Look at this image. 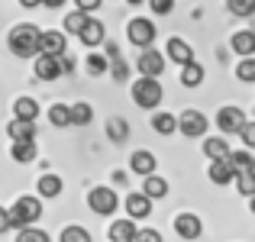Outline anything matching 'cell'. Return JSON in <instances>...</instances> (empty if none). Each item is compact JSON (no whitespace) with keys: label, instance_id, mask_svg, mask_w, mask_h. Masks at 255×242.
Here are the masks:
<instances>
[{"label":"cell","instance_id":"6da1fadb","mask_svg":"<svg viewBox=\"0 0 255 242\" xmlns=\"http://www.w3.org/2000/svg\"><path fill=\"white\" fill-rule=\"evenodd\" d=\"M39 26L32 23H19L10 29V36H6V45H10V52L16 58H36L39 55Z\"/></svg>","mask_w":255,"mask_h":242},{"label":"cell","instance_id":"7a4b0ae2","mask_svg":"<svg viewBox=\"0 0 255 242\" xmlns=\"http://www.w3.org/2000/svg\"><path fill=\"white\" fill-rule=\"evenodd\" d=\"M10 223L16 226V230H23V226H36V220L42 217V200L32 197V194H23V197H16V204L10 207Z\"/></svg>","mask_w":255,"mask_h":242},{"label":"cell","instance_id":"3957f363","mask_svg":"<svg viewBox=\"0 0 255 242\" xmlns=\"http://www.w3.org/2000/svg\"><path fill=\"white\" fill-rule=\"evenodd\" d=\"M165 97L162 84H158V78H136L132 81V100H136L142 110H152V107H158Z\"/></svg>","mask_w":255,"mask_h":242},{"label":"cell","instance_id":"277c9868","mask_svg":"<svg viewBox=\"0 0 255 242\" xmlns=\"http://www.w3.org/2000/svg\"><path fill=\"white\" fill-rule=\"evenodd\" d=\"M155 23L152 19H145V16H136V19H129L126 23V39H129L136 49H152V42H155Z\"/></svg>","mask_w":255,"mask_h":242},{"label":"cell","instance_id":"5b68a950","mask_svg":"<svg viewBox=\"0 0 255 242\" xmlns=\"http://www.w3.org/2000/svg\"><path fill=\"white\" fill-rule=\"evenodd\" d=\"M87 207H91L97 217H110V213L120 207V197H117L113 187H91V194H87Z\"/></svg>","mask_w":255,"mask_h":242},{"label":"cell","instance_id":"8992f818","mask_svg":"<svg viewBox=\"0 0 255 242\" xmlns=\"http://www.w3.org/2000/svg\"><path fill=\"white\" fill-rule=\"evenodd\" d=\"M174 123H178V132H184L187 139H200L207 132V117L200 110H184L181 117H174Z\"/></svg>","mask_w":255,"mask_h":242},{"label":"cell","instance_id":"52a82bcc","mask_svg":"<svg viewBox=\"0 0 255 242\" xmlns=\"http://www.w3.org/2000/svg\"><path fill=\"white\" fill-rule=\"evenodd\" d=\"M65 52H68V36H65V32H58V29L39 32V55L58 58V55H65Z\"/></svg>","mask_w":255,"mask_h":242},{"label":"cell","instance_id":"ba28073f","mask_svg":"<svg viewBox=\"0 0 255 242\" xmlns=\"http://www.w3.org/2000/svg\"><path fill=\"white\" fill-rule=\"evenodd\" d=\"M165 71V55L155 49H142L139 52V75L142 78H162Z\"/></svg>","mask_w":255,"mask_h":242},{"label":"cell","instance_id":"9c48e42d","mask_svg":"<svg viewBox=\"0 0 255 242\" xmlns=\"http://www.w3.org/2000/svg\"><path fill=\"white\" fill-rule=\"evenodd\" d=\"M243 123H246V113L239 110V107H220V113H217V126L226 132V136H236V132L243 129Z\"/></svg>","mask_w":255,"mask_h":242},{"label":"cell","instance_id":"30bf717a","mask_svg":"<svg viewBox=\"0 0 255 242\" xmlns=\"http://www.w3.org/2000/svg\"><path fill=\"white\" fill-rule=\"evenodd\" d=\"M174 230H178L181 239H197L204 233V223H200L197 213H178L174 217Z\"/></svg>","mask_w":255,"mask_h":242},{"label":"cell","instance_id":"8fae6325","mask_svg":"<svg viewBox=\"0 0 255 242\" xmlns=\"http://www.w3.org/2000/svg\"><path fill=\"white\" fill-rule=\"evenodd\" d=\"M78 39L87 45V49H94V45H100L107 39V29H104V23L100 19H91L87 16V23L81 26V32H78Z\"/></svg>","mask_w":255,"mask_h":242},{"label":"cell","instance_id":"7c38bea8","mask_svg":"<svg viewBox=\"0 0 255 242\" xmlns=\"http://www.w3.org/2000/svg\"><path fill=\"white\" fill-rule=\"evenodd\" d=\"M152 213V200L142 197V194H126V217L136 223V220H145Z\"/></svg>","mask_w":255,"mask_h":242},{"label":"cell","instance_id":"4fadbf2b","mask_svg":"<svg viewBox=\"0 0 255 242\" xmlns=\"http://www.w3.org/2000/svg\"><path fill=\"white\" fill-rule=\"evenodd\" d=\"M155 155L152 152H145V149H139V152H132V158H129V168H132V174H139V178H149V174H155Z\"/></svg>","mask_w":255,"mask_h":242},{"label":"cell","instance_id":"5bb4252c","mask_svg":"<svg viewBox=\"0 0 255 242\" xmlns=\"http://www.w3.org/2000/svg\"><path fill=\"white\" fill-rule=\"evenodd\" d=\"M165 52H168V58H171L174 65H181V68L194 62V49L184 42V39H178V36H174V39H168V49H165Z\"/></svg>","mask_w":255,"mask_h":242},{"label":"cell","instance_id":"9a60e30c","mask_svg":"<svg viewBox=\"0 0 255 242\" xmlns=\"http://www.w3.org/2000/svg\"><path fill=\"white\" fill-rule=\"evenodd\" d=\"M233 174H255V155H249V149H239V152H230L226 155Z\"/></svg>","mask_w":255,"mask_h":242},{"label":"cell","instance_id":"2e32d148","mask_svg":"<svg viewBox=\"0 0 255 242\" xmlns=\"http://www.w3.org/2000/svg\"><path fill=\"white\" fill-rule=\"evenodd\" d=\"M230 45H233V52H236V55L252 58V55H255V32H252V29H239L236 36L230 39Z\"/></svg>","mask_w":255,"mask_h":242},{"label":"cell","instance_id":"e0dca14e","mask_svg":"<svg viewBox=\"0 0 255 242\" xmlns=\"http://www.w3.org/2000/svg\"><path fill=\"white\" fill-rule=\"evenodd\" d=\"M36 78L39 81H55V78H62V71H58V58L36 55Z\"/></svg>","mask_w":255,"mask_h":242},{"label":"cell","instance_id":"ac0fdd59","mask_svg":"<svg viewBox=\"0 0 255 242\" xmlns=\"http://www.w3.org/2000/svg\"><path fill=\"white\" fill-rule=\"evenodd\" d=\"M142 197H149V200H162L165 194H168V181L165 178H158V174H149V178L142 181Z\"/></svg>","mask_w":255,"mask_h":242},{"label":"cell","instance_id":"d6986e66","mask_svg":"<svg viewBox=\"0 0 255 242\" xmlns=\"http://www.w3.org/2000/svg\"><path fill=\"white\" fill-rule=\"evenodd\" d=\"M6 132H10L13 142H32V139H36V123H26V120H13V123L6 126Z\"/></svg>","mask_w":255,"mask_h":242},{"label":"cell","instance_id":"ffe728a7","mask_svg":"<svg viewBox=\"0 0 255 242\" xmlns=\"http://www.w3.org/2000/svg\"><path fill=\"white\" fill-rule=\"evenodd\" d=\"M39 117V104L32 97H19L16 104H13V120H26V123H36Z\"/></svg>","mask_w":255,"mask_h":242},{"label":"cell","instance_id":"44dd1931","mask_svg":"<svg viewBox=\"0 0 255 242\" xmlns=\"http://www.w3.org/2000/svg\"><path fill=\"white\" fill-rule=\"evenodd\" d=\"M132 236H136V223H132L129 217L110 223V242H129Z\"/></svg>","mask_w":255,"mask_h":242},{"label":"cell","instance_id":"7402d4cb","mask_svg":"<svg viewBox=\"0 0 255 242\" xmlns=\"http://www.w3.org/2000/svg\"><path fill=\"white\" fill-rule=\"evenodd\" d=\"M204 78H207V71H204V65H200V62H191V65L181 68V84H184V87H200V84H204Z\"/></svg>","mask_w":255,"mask_h":242},{"label":"cell","instance_id":"603a6c76","mask_svg":"<svg viewBox=\"0 0 255 242\" xmlns=\"http://www.w3.org/2000/svg\"><path fill=\"white\" fill-rule=\"evenodd\" d=\"M207 178H210L213 184H230V181H233V168H230V161H226V158L210 161V168H207Z\"/></svg>","mask_w":255,"mask_h":242},{"label":"cell","instance_id":"cb8c5ba5","mask_svg":"<svg viewBox=\"0 0 255 242\" xmlns=\"http://www.w3.org/2000/svg\"><path fill=\"white\" fill-rule=\"evenodd\" d=\"M68 120H71V126H87V123L94 120L91 104H84V100H78V104H68Z\"/></svg>","mask_w":255,"mask_h":242},{"label":"cell","instance_id":"d4e9b609","mask_svg":"<svg viewBox=\"0 0 255 242\" xmlns=\"http://www.w3.org/2000/svg\"><path fill=\"white\" fill-rule=\"evenodd\" d=\"M230 145H226V139H220V136H213V139H204V155L210 158V161H220V158H226L230 155Z\"/></svg>","mask_w":255,"mask_h":242},{"label":"cell","instance_id":"484cf974","mask_svg":"<svg viewBox=\"0 0 255 242\" xmlns=\"http://www.w3.org/2000/svg\"><path fill=\"white\" fill-rule=\"evenodd\" d=\"M152 129L158 132V136H171V132H178V123H174V113H155L152 117Z\"/></svg>","mask_w":255,"mask_h":242},{"label":"cell","instance_id":"4316f807","mask_svg":"<svg viewBox=\"0 0 255 242\" xmlns=\"http://www.w3.org/2000/svg\"><path fill=\"white\" fill-rule=\"evenodd\" d=\"M58 194H62V178H58V174H42V178H39V197H58Z\"/></svg>","mask_w":255,"mask_h":242},{"label":"cell","instance_id":"83f0119b","mask_svg":"<svg viewBox=\"0 0 255 242\" xmlns=\"http://www.w3.org/2000/svg\"><path fill=\"white\" fill-rule=\"evenodd\" d=\"M49 123L55 126V129H68L71 120H68V104H52L49 107Z\"/></svg>","mask_w":255,"mask_h":242},{"label":"cell","instance_id":"f1b7e54d","mask_svg":"<svg viewBox=\"0 0 255 242\" xmlns=\"http://www.w3.org/2000/svg\"><path fill=\"white\" fill-rule=\"evenodd\" d=\"M13 161H19V165H29V161H36V142H13Z\"/></svg>","mask_w":255,"mask_h":242},{"label":"cell","instance_id":"f546056e","mask_svg":"<svg viewBox=\"0 0 255 242\" xmlns=\"http://www.w3.org/2000/svg\"><path fill=\"white\" fill-rule=\"evenodd\" d=\"M16 242H52L49 233L39 230V226H23V230L16 233Z\"/></svg>","mask_w":255,"mask_h":242},{"label":"cell","instance_id":"4dcf8cb0","mask_svg":"<svg viewBox=\"0 0 255 242\" xmlns=\"http://www.w3.org/2000/svg\"><path fill=\"white\" fill-rule=\"evenodd\" d=\"M87 23V16L84 13H78V10H71L68 16H65V36H78L81 32V26Z\"/></svg>","mask_w":255,"mask_h":242},{"label":"cell","instance_id":"1f68e13d","mask_svg":"<svg viewBox=\"0 0 255 242\" xmlns=\"http://www.w3.org/2000/svg\"><path fill=\"white\" fill-rule=\"evenodd\" d=\"M87 75H91V78L107 75V55H100V52H91V58H87Z\"/></svg>","mask_w":255,"mask_h":242},{"label":"cell","instance_id":"d6a6232c","mask_svg":"<svg viewBox=\"0 0 255 242\" xmlns=\"http://www.w3.org/2000/svg\"><path fill=\"white\" fill-rule=\"evenodd\" d=\"M233 16H252L255 13V0H226Z\"/></svg>","mask_w":255,"mask_h":242},{"label":"cell","instance_id":"836d02e7","mask_svg":"<svg viewBox=\"0 0 255 242\" xmlns=\"http://www.w3.org/2000/svg\"><path fill=\"white\" fill-rule=\"evenodd\" d=\"M62 242H91V233L84 230V226H65V233H62Z\"/></svg>","mask_w":255,"mask_h":242},{"label":"cell","instance_id":"e575fe53","mask_svg":"<svg viewBox=\"0 0 255 242\" xmlns=\"http://www.w3.org/2000/svg\"><path fill=\"white\" fill-rule=\"evenodd\" d=\"M233 181H236V187H239L243 197H252L255 194V174H233Z\"/></svg>","mask_w":255,"mask_h":242},{"label":"cell","instance_id":"d590c367","mask_svg":"<svg viewBox=\"0 0 255 242\" xmlns=\"http://www.w3.org/2000/svg\"><path fill=\"white\" fill-rule=\"evenodd\" d=\"M236 78L246 81V84H249V81H255V58H243V62L236 65Z\"/></svg>","mask_w":255,"mask_h":242},{"label":"cell","instance_id":"8d00e7d4","mask_svg":"<svg viewBox=\"0 0 255 242\" xmlns=\"http://www.w3.org/2000/svg\"><path fill=\"white\" fill-rule=\"evenodd\" d=\"M107 71H110L117 81H126L132 68H129V62H123V58H113V65H107Z\"/></svg>","mask_w":255,"mask_h":242},{"label":"cell","instance_id":"74e56055","mask_svg":"<svg viewBox=\"0 0 255 242\" xmlns=\"http://www.w3.org/2000/svg\"><path fill=\"white\" fill-rule=\"evenodd\" d=\"M126 136H129V126H126L123 120H110V139L113 142H123Z\"/></svg>","mask_w":255,"mask_h":242},{"label":"cell","instance_id":"f35d334b","mask_svg":"<svg viewBox=\"0 0 255 242\" xmlns=\"http://www.w3.org/2000/svg\"><path fill=\"white\" fill-rule=\"evenodd\" d=\"M58 71H62V78H65V75H75V71H78V62L68 55V52H65V55H58Z\"/></svg>","mask_w":255,"mask_h":242},{"label":"cell","instance_id":"ab89813d","mask_svg":"<svg viewBox=\"0 0 255 242\" xmlns=\"http://www.w3.org/2000/svg\"><path fill=\"white\" fill-rule=\"evenodd\" d=\"M236 136H243L246 149H252V145H255V123H249V120H246V123H243V129H239Z\"/></svg>","mask_w":255,"mask_h":242},{"label":"cell","instance_id":"60d3db41","mask_svg":"<svg viewBox=\"0 0 255 242\" xmlns=\"http://www.w3.org/2000/svg\"><path fill=\"white\" fill-rule=\"evenodd\" d=\"M152 13H158V16H168V13L174 10V0H149Z\"/></svg>","mask_w":255,"mask_h":242},{"label":"cell","instance_id":"b9f144b4","mask_svg":"<svg viewBox=\"0 0 255 242\" xmlns=\"http://www.w3.org/2000/svg\"><path fill=\"white\" fill-rule=\"evenodd\" d=\"M100 3H104V0H75V10L84 13V16H91L94 10H100Z\"/></svg>","mask_w":255,"mask_h":242},{"label":"cell","instance_id":"7bdbcfd3","mask_svg":"<svg viewBox=\"0 0 255 242\" xmlns=\"http://www.w3.org/2000/svg\"><path fill=\"white\" fill-rule=\"evenodd\" d=\"M132 242H162V233L158 230H136Z\"/></svg>","mask_w":255,"mask_h":242},{"label":"cell","instance_id":"ee69618b","mask_svg":"<svg viewBox=\"0 0 255 242\" xmlns=\"http://www.w3.org/2000/svg\"><path fill=\"white\" fill-rule=\"evenodd\" d=\"M10 213H6V210H0V233H6V230H10Z\"/></svg>","mask_w":255,"mask_h":242},{"label":"cell","instance_id":"f6af8a7d","mask_svg":"<svg viewBox=\"0 0 255 242\" xmlns=\"http://www.w3.org/2000/svg\"><path fill=\"white\" fill-rule=\"evenodd\" d=\"M39 3H42V6H49V10H55V6H62L65 0H39Z\"/></svg>","mask_w":255,"mask_h":242},{"label":"cell","instance_id":"bcb514c9","mask_svg":"<svg viewBox=\"0 0 255 242\" xmlns=\"http://www.w3.org/2000/svg\"><path fill=\"white\" fill-rule=\"evenodd\" d=\"M23 6H39V0H19Z\"/></svg>","mask_w":255,"mask_h":242},{"label":"cell","instance_id":"7dc6e473","mask_svg":"<svg viewBox=\"0 0 255 242\" xmlns=\"http://www.w3.org/2000/svg\"><path fill=\"white\" fill-rule=\"evenodd\" d=\"M126 3H132V6H139V3H145V0H126Z\"/></svg>","mask_w":255,"mask_h":242},{"label":"cell","instance_id":"c3c4849f","mask_svg":"<svg viewBox=\"0 0 255 242\" xmlns=\"http://www.w3.org/2000/svg\"><path fill=\"white\" fill-rule=\"evenodd\" d=\"M129 242H132V239H129Z\"/></svg>","mask_w":255,"mask_h":242}]
</instances>
